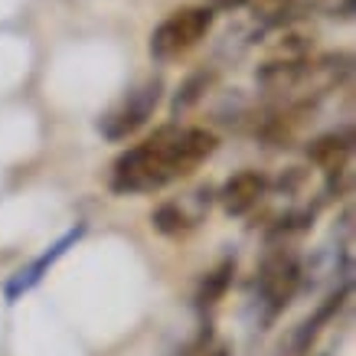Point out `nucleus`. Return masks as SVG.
I'll return each instance as SVG.
<instances>
[{
    "mask_svg": "<svg viewBox=\"0 0 356 356\" xmlns=\"http://www.w3.org/2000/svg\"><path fill=\"white\" fill-rule=\"evenodd\" d=\"M350 151H353V134L350 131H330L324 138L311 140L307 161L324 173H343L346 163H350Z\"/></svg>",
    "mask_w": 356,
    "mask_h": 356,
    "instance_id": "nucleus-8",
    "label": "nucleus"
},
{
    "mask_svg": "<svg viewBox=\"0 0 356 356\" xmlns=\"http://www.w3.org/2000/svg\"><path fill=\"white\" fill-rule=\"evenodd\" d=\"M216 134L206 128L163 124L151 138H144L140 144L118 154V161L111 163V190L121 196L163 190L173 180L190 177L216 151Z\"/></svg>",
    "mask_w": 356,
    "mask_h": 356,
    "instance_id": "nucleus-1",
    "label": "nucleus"
},
{
    "mask_svg": "<svg viewBox=\"0 0 356 356\" xmlns=\"http://www.w3.org/2000/svg\"><path fill=\"white\" fill-rule=\"evenodd\" d=\"M265 3H268L271 10H281V7H284V3H288V0H265Z\"/></svg>",
    "mask_w": 356,
    "mask_h": 356,
    "instance_id": "nucleus-12",
    "label": "nucleus"
},
{
    "mask_svg": "<svg viewBox=\"0 0 356 356\" xmlns=\"http://www.w3.org/2000/svg\"><path fill=\"white\" fill-rule=\"evenodd\" d=\"M268 196V177L259 170H238L219 190V206L229 216H245Z\"/></svg>",
    "mask_w": 356,
    "mask_h": 356,
    "instance_id": "nucleus-6",
    "label": "nucleus"
},
{
    "mask_svg": "<svg viewBox=\"0 0 356 356\" xmlns=\"http://www.w3.org/2000/svg\"><path fill=\"white\" fill-rule=\"evenodd\" d=\"M186 356H232V353H229L226 343H219V340H209V337H206V340H200L196 346H190Z\"/></svg>",
    "mask_w": 356,
    "mask_h": 356,
    "instance_id": "nucleus-10",
    "label": "nucleus"
},
{
    "mask_svg": "<svg viewBox=\"0 0 356 356\" xmlns=\"http://www.w3.org/2000/svg\"><path fill=\"white\" fill-rule=\"evenodd\" d=\"M206 209H209V190H196V193H190L186 200L157 206V213L151 216V222L161 236L177 238V236H186L190 229L200 226V219H203Z\"/></svg>",
    "mask_w": 356,
    "mask_h": 356,
    "instance_id": "nucleus-5",
    "label": "nucleus"
},
{
    "mask_svg": "<svg viewBox=\"0 0 356 356\" xmlns=\"http://www.w3.org/2000/svg\"><path fill=\"white\" fill-rule=\"evenodd\" d=\"M161 95H163V82H161V79H147V82L134 86L128 95L121 98L118 105L105 115V118L98 121L102 138L128 140L134 131H140L147 121H151V115L157 111V105H161Z\"/></svg>",
    "mask_w": 356,
    "mask_h": 356,
    "instance_id": "nucleus-3",
    "label": "nucleus"
},
{
    "mask_svg": "<svg viewBox=\"0 0 356 356\" xmlns=\"http://www.w3.org/2000/svg\"><path fill=\"white\" fill-rule=\"evenodd\" d=\"M216 10L213 7H180L170 17H163L157 23V30L151 33V56L157 63H173L186 56L193 46L206 40V33L213 30Z\"/></svg>",
    "mask_w": 356,
    "mask_h": 356,
    "instance_id": "nucleus-2",
    "label": "nucleus"
},
{
    "mask_svg": "<svg viewBox=\"0 0 356 356\" xmlns=\"http://www.w3.org/2000/svg\"><path fill=\"white\" fill-rule=\"evenodd\" d=\"M213 3H219V7H238V3H245V0H213Z\"/></svg>",
    "mask_w": 356,
    "mask_h": 356,
    "instance_id": "nucleus-11",
    "label": "nucleus"
},
{
    "mask_svg": "<svg viewBox=\"0 0 356 356\" xmlns=\"http://www.w3.org/2000/svg\"><path fill=\"white\" fill-rule=\"evenodd\" d=\"M86 236V226H82V222H79L76 229H69V232H65L63 238H56L53 245L46 248L43 255H40V259L36 261H30V265H26V268L23 271H17V275H13V281L10 284H7V298H20V294H26V291H33V288H36V284H40V281L46 278V275H49V268H53L56 261L63 259L65 252H69V248L76 245L79 238Z\"/></svg>",
    "mask_w": 356,
    "mask_h": 356,
    "instance_id": "nucleus-7",
    "label": "nucleus"
},
{
    "mask_svg": "<svg viewBox=\"0 0 356 356\" xmlns=\"http://www.w3.org/2000/svg\"><path fill=\"white\" fill-rule=\"evenodd\" d=\"M301 284V261L291 248H271L268 255L261 259L259 268V298L261 304L268 307V314H278L284 304L294 298Z\"/></svg>",
    "mask_w": 356,
    "mask_h": 356,
    "instance_id": "nucleus-4",
    "label": "nucleus"
},
{
    "mask_svg": "<svg viewBox=\"0 0 356 356\" xmlns=\"http://www.w3.org/2000/svg\"><path fill=\"white\" fill-rule=\"evenodd\" d=\"M232 275H236V261H222V265H216V268L200 281L196 304H200V307H213V304L222 301V294H226L229 284H232Z\"/></svg>",
    "mask_w": 356,
    "mask_h": 356,
    "instance_id": "nucleus-9",
    "label": "nucleus"
}]
</instances>
